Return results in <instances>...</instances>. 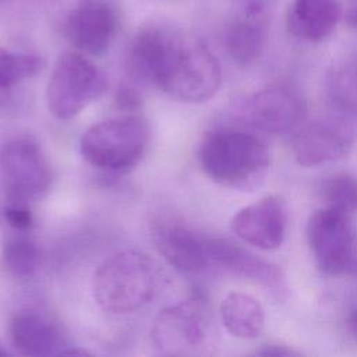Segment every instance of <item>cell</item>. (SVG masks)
<instances>
[{"mask_svg":"<svg viewBox=\"0 0 357 357\" xmlns=\"http://www.w3.org/2000/svg\"><path fill=\"white\" fill-rule=\"evenodd\" d=\"M198 162L216 184L233 190H252L264 181L271 155L259 137L225 126L204 135L198 146Z\"/></svg>","mask_w":357,"mask_h":357,"instance_id":"7a4b0ae2","label":"cell"},{"mask_svg":"<svg viewBox=\"0 0 357 357\" xmlns=\"http://www.w3.org/2000/svg\"><path fill=\"white\" fill-rule=\"evenodd\" d=\"M211 310L202 297H192L159 312L152 329L153 346L166 356L206 353L215 343Z\"/></svg>","mask_w":357,"mask_h":357,"instance_id":"5b68a950","label":"cell"},{"mask_svg":"<svg viewBox=\"0 0 357 357\" xmlns=\"http://www.w3.org/2000/svg\"><path fill=\"white\" fill-rule=\"evenodd\" d=\"M342 17L337 0H293L287 11V29L298 39L321 42L336 28Z\"/></svg>","mask_w":357,"mask_h":357,"instance_id":"2e32d148","label":"cell"},{"mask_svg":"<svg viewBox=\"0 0 357 357\" xmlns=\"http://www.w3.org/2000/svg\"><path fill=\"white\" fill-rule=\"evenodd\" d=\"M357 135V120L335 110L303 126L293 138L291 151L298 165L311 167L346 156Z\"/></svg>","mask_w":357,"mask_h":357,"instance_id":"ba28073f","label":"cell"},{"mask_svg":"<svg viewBox=\"0 0 357 357\" xmlns=\"http://www.w3.org/2000/svg\"><path fill=\"white\" fill-rule=\"evenodd\" d=\"M4 219L17 231H26L33 225V216L31 209L28 208L26 202L17 201V199H8L4 211H3Z\"/></svg>","mask_w":357,"mask_h":357,"instance_id":"603a6c76","label":"cell"},{"mask_svg":"<svg viewBox=\"0 0 357 357\" xmlns=\"http://www.w3.org/2000/svg\"><path fill=\"white\" fill-rule=\"evenodd\" d=\"M307 243L326 275L357 276V233L350 215L321 208L307 222Z\"/></svg>","mask_w":357,"mask_h":357,"instance_id":"52a82bcc","label":"cell"},{"mask_svg":"<svg viewBox=\"0 0 357 357\" xmlns=\"http://www.w3.org/2000/svg\"><path fill=\"white\" fill-rule=\"evenodd\" d=\"M346 22L349 26L357 29V0H350V4L344 14Z\"/></svg>","mask_w":357,"mask_h":357,"instance_id":"83f0119b","label":"cell"},{"mask_svg":"<svg viewBox=\"0 0 357 357\" xmlns=\"http://www.w3.org/2000/svg\"><path fill=\"white\" fill-rule=\"evenodd\" d=\"M206 251L211 265L226 269L236 276L254 280L276 294L286 290L284 276L278 265L254 255L229 240L206 237Z\"/></svg>","mask_w":357,"mask_h":357,"instance_id":"4fadbf2b","label":"cell"},{"mask_svg":"<svg viewBox=\"0 0 357 357\" xmlns=\"http://www.w3.org/2000/svg\"><path fill=\"white\" fill-rule=\"evenodd\" d=\"M106 88L105 74L92 61L75 52L63 53L47 82V109L56 119L70 120L98 100Z\"/></svg>","mask_w":357,"mask_h":357,"instance_id":"8992f818","label":"cell"},{"mask_svg":"<svg viewBox=\"0 0 357 357\" xmlns=\"http://www.w3.org/2000/svg\"><path fill=\"white\" fill-rule=\"evenodd\" d=\"M218 59L192 33L159 25L151 64V84L181 103H202L219 89Z\"/></svg>","mask_w":357,"mask_h":357,"instance_id":"6da1fadb","label":"cell"},{"mask_svg":"<svg viewBox=\"0 0 357 357\" xmlns=\"http://www.w3.org/2000/svg\"><path fill=\"white\" fill-rule=\"evenodd\" d=\"M10 339L18 353L31 357L50 356L60 346L56 325L36 310H21L10 321Z\"/></svg>","mask_w":357,"mask_h":357,"instance_id":"9a60e30c","label":"cell"},{"mask_svg":"<svg viewBox=\"0 0 357 357\" xmlns=\"http://www.w3.org/2000/svg\"><path fill=\"white\" fill-rule=\"evenodd\" d=\"M153 243L159 254L176 269L199 273L211 266L206 237L177 222H162L153 227Z\"/></svg>","mask_w":357,"mask_h":357,"instance_id":"5bb4252c","label":"cell"},{"mask_svg":"<svg viewBox=\"0 0 357 357\" xmlns=\"http://www.w3.org/2000/svg\"><path fill=\"white\" fill-rule=\"evenodd\" d=\"M271 15L236 14L225 36L229 56L241 66L254 63L264 52Z\"/></svg>","mask_w":357,"mask_h":357,"instance_id":"e0dca14e","label":"cell"},{"mask_svg":"<svg viewBox=\"0 0 357 357\" xmlns=\"http://www.w3.org/2000/svg\"><path fill=\"white\" fill-rule=\"evenodd\" d=\"M240 116L258 131L282 135L296 130L304 120L305 103L297 91L286 85H269L243 100Z\"/></svg>","mask_w":357,"mask_h":357,"instance_id":"30bf717a","label":"cell"},{"mask_svg":"<svg viewBox=\"0 0 357 357\" xmlns=\"http://www.w3.org/2000/svg\"><path fill=\"white\" fill-rule=\"evenodd\" d=\"M275 0H234L236 14L271 15Z\"/></svg>","mask_w":357,"mask_h":357,"instance_id":"d4e9b609","label":"cell"},{"mask_svg":"<svg viewBox=\"0 0 357 357\" xmlns=\"http://www.w3.org/2000/svg\"><path fill=\"white\" fill-rule=\"evenodd\" d=\"M331 110L357 120V56L336 63L326 75Z\"/></svg>","mask_w":357,"mask_h":357,"instance_id":"d6986e66","label":"cell"},{"mask_svg":"<svg viewBox=\"0 0 357 357\" xmlns=\"http://www.w3.org/2000/svg\"><path fill=\"white\" fill-rule=\"evenodd\" d=\"M3 262L7 271L17 278H29L39 265V250L25 234H13L3 245Z\"/></svg>","mask_w":357,"mask_h":357,"instance_id":"ffe728a7","label":"cell"},{"mask_svg":"<svg viewBox=\"0 0 357 357\" xmlns=\"http://www.w3.org/2000/svg\"><path fill=\"white\" fill-rule=\"evenodd\" d=\"M116 106L123 112H135L141 107V96L128 84H121L116 92Z\"/></svg>","mask_w":357,"mask_h":357,"instance_id":"cb8c5ba5","label":"cell"},{"mask_svg":"<svg viewBox=\"0 0 357 357\" xmlns=\"http://www.w3.org/2000/svg\"><path fill=\"white\" fill-rule=\"evenodd\" d=\"M321 197L326 208L351 216L357 212V178L350 173H335L324 180Z\"/></svg>","mask_w":357,"mask_h":357,"instance_id":"44dd1931","label":"cell"},{"mask_svg":"<svg viewBox=\"0 0 357 357\" xmlns=\"http://www.w3.org/2000/svg\"><path fill=\"white\" fill-rule=\"evenodd\" d=\"M257 354H262V356H297L298 351L289 349L286 346L282 344H265L262 346V349H259L257 351Z\"/></svg>","mask_w":357,"mask_h":357,"instance_id":"484cf974","label":"cell"},{"mask_svg":"<svg viewBox=\"0 0 357 357\" xmlns=\"http://www.w3.org/2000/svg\"><path fill=\"white\" fill-rule=\"evenodd\" d=\"M287 212L278 195H266L241 208L230 222L231 231L259 250H275L286 236Z\"/></svg>","mask_w":357,"mask_h":357,"instance_id":"7c38bea8","label":"cell"},{"mask_svg":"<svg viewBox=\"0 0 357 357\" xmlns=\"http://www.w3.org/2000/svg\"><path fill=\"white\" fill-rule=\"evenodd\" d=\"M0 172L7 198L22 202L45 195L52 181L50 167L40 146L26 137L14 138L1 148Z\"/></svg>","mask_w":357,"mask_h":357,"instance_id":"9c48e42d","label":"cell"},{"mask_svg":"<svg viewBox=\"0 0 357 357\" xmlns=\"http://www.w3.org/2000/svg\"><path fill=\"white\" fill-rule=\"evenodd\" d=\"M6 50H7V49H4V47H1V46H0V64H1V60H3V57H4Z\"/></svg>","mask_w":357,"mask_h":357,"instance_id":"f1b7e54d","label":"cell"},{"mask_svg":"<svg viewBox=\"0 0 357 357\" xmlns=\"http://www.w3.org/2000/svg\"><path fill=\"white\" fill-rule=\"evenodd\" d=\"M160 282L158 264L137 250H123L106 258L92 278L95 303L105 312L123 315L146 305Z\"/></svg>","mask_w":357,"mask_h":357,"instance_id":"3957f363","label":"cell"},{"mask_svg":"<svg viewBox=\"0 0 357 357\" xmlns=\"http://www.w3.org/2000/svg\"><path fill=\"white\" fill-rule=\"evenodd\" d=\"M119 18L106 0H79L64 22L67 40L79 52L100 56L110 47Z\"/></svg>","mask_w":357,"mask_h":357,"instance_id":"8fae6325","label":"cell"},{"mask_svg":"<svg viewBox=\"0 0 357 357\" xmlns=\"http://www.w3.org/2000/svg\"><path fill=\"white\" fill-rule=\"evenodd\" d=\"M42 67V59L32 53L6 50L0 64V91H6L21 81L33 77Z\"/></svg>","mask_w":357,"mask_h":357,"instance_id":"7402d4cb","label":"cell"},{"mask_svg":"<svg viewBox=\"0 0 357 357\" xmlns=\"http://www.w3.org/2000/svg\"><path fill=\"white\" fill-rule=\"evenodd\" d=\"M346 326L349 333L357 342V301L349 308L346 315Z\"/></svg>","mask_w":357,"mask_h":357,"instance_id":"4316f807","label":"cell"},{"mask_svg":"<svg viewBox=\"0 0 357 357\" xmlns=\"http://www.w3.org/2000/svg\"><path fill=\"white\" fill-rule=\"evenodd\" d=\"M148 142V123L139 116H124L91 126L81 138L79 151L91 166L120 174L139 162Z\"/></svg>","mask_w":357,"mask_h":357,"instance_id":"277c9868","label":"cell"},{"mask_svg":"<svg viewBox=\"0 0 357 357\" xmlns=\"http://www.w3.org/2000/svg\"><path fill=\"white\" fill-rule=\"evenodd\" d=\"M6 354V350H3L1 347H0V356H4Z\"/></svg>","mask_w":357,"mask_h":357,"instance_id":"f546056e","label":"cell"},{"mask_svg":"<svg viewBox=\"0 0 357 357\" xmlns=\"http://www.w3.org/2000/svg\"><path fill=\"white\" fill-rule=\"evenodd\" d=\"M219 314L225 329L238 339L257 337L265 325L261 303L245 293L230 291L220 303Z\"/></svg>","mask_w":357,"mask_h":357,"instance_id":"ac0fdd59","label":"cell"}]
</instances>
